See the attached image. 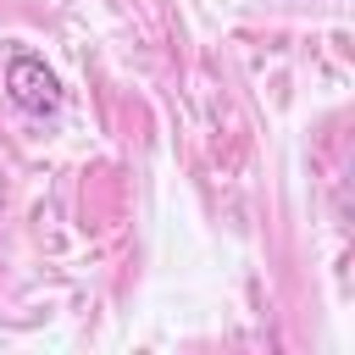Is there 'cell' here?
<instances>
[{
	"label": "cell",
	"mask_w": 355,
	"mask_h": 355,
	"mask_svg": "<svg viewBox=\"0 0 355 355\" xmlns=\"http://www.w3.org/2000/svg\"><path fill=\"white\" fill-rule=\"evenodd\" d=\"M6 94H11V105L28 111V116H50V111L61 105V83H55V72L44 67V55H33V50H17V55L6 61Z\"/></svg>",
	"instance_id": "cell-1"
}]
</instances>
